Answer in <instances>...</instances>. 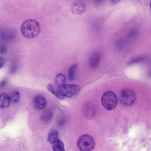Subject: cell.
Segmentation results:
<instances>
[{
    "instance_id": "obj_12",
    "label": "cell",
    "mask_w": 151,
    "mask_h": 151,
    "mask_svg": "<svg viewBox=\"0 0 151 151\" xmlns=\"http://www.w3.org/2000/svg\"><path fill=\"white\" fill-rule=\"evenodd\" d=\"M53 116L52 110L50 109H47L45 110L42 112L41 119L43 122H47L50 120Z\"/></svg>"
},
{
    "instance_id": "obj_18",
    "label": "cell",
    "mask_w": 151,
    "mask_h": 151,
    "mask_svg": "<svg viewBox=\"0 0 151 151\" xmlns=\"http://www.w3.org/2000/svg\"><path fill=\"white\" fill-rule=\"evenodd\" d=\"M6 52V47L4 45H1L0 46V53L1 54H5Z\"/></svg>"
},
{
    "instance_id": "obj_19",
    "label": "cell",
    "mask_w": 151,
    "mask_h": 151,
    "mask_svg": "<svg viewBox=\"0 0 151 151\" xmlns=\"http://www.w3.org/2000/svg\"><path fill=\"white\" fill-rule=\"evenodd\" d=\"M0 67L1 68L3 66L4 64V59L3 57L1 56L0 57Z\"/></svg>"
},
{
    "instance_id": "obj_21",
    "label": "cell",
    "mask_w": 151,
    "mask_h": 151,
    "mask_svg": "<svg viewBox=\"0 0 151 151\" xmlns=\"http://www.w3.org/2000/svg\"><path fill=\"white\" fill-rule=\"evenodd\" d=\"M105 0H95V4L99 5L102 3Z\"/></svg>"
},
{
    "instance_id": "obj_17",
    "label": "cell",
    "mask_w": 151,
    "mask_h": 151,
    "mask_svg": "<svg viewBox=\"0 0 151 151\" xmlns=\"http://www.w3.org/2000/svg\"><path fill=\"white\" fill-rule=\"evenodd\" d=\"M144 57H139L133 59L130 62V63L133 64L137 63L144 60Z\"/></svg>"
},
{
    "instance_id": "obj_2",
    "label": "cell",
    "mask_w": 151,
    "mask_h": 151,
    "mask_svg": "<svg viewBox=\"0 0 151 151\" xmlns=\"http://www.w3.org/2000/svg\"><path fill=\"white\" fill-rule=\"evenodd\" d=\"M101 102L104 108L108 110H111L116 107L117 98L113 92L109 91L105 92L101 98Z\"/></svg>"
},
{
    "instance_id": "obj_1",
    "label": "cell",
    "mask_w": 151,
    "mask_h": 151,
    "mask_svg": "<svg viewBox=\"0 0 151 151\" xmlns=\"http://www.w3.org/2000/svg\"><path fill=\"white\" fill-rule=\"evenodd\" d=\"M41 29L40 25L36 20L33 19H28L24 21L21 27V32L25 37L33 38L37 36L39 34Z\"/></svg>"
},
{
    "instance_id": "obj_23",
    "label": "cell",
    "mask_w": 151,
    "mask_h": 151,
    "mask_svg": "<svg viewBox=\"0 0 151 151\" xmlns=\"http://www.w3.org/2000/svg\"><path fill=\"white\" fill-rule=\"evenodd\" d=\"M150 9H151V1H150Z\"/></svg>"
},
{
    "instance_id": "obj_16",
    "label": "cell",
    "mask_w": 151,
    "mask_h": 151,
    "mask_svg": "<svg viewBox=\"0 0 151 151\" xmlns=\"http://www.w3.org/2000/svg\"><path fill=\"white\" fill-rule=\"evenodd\" d=\"M9 96L11 101L14 103L19 102L20 99V93L17 91H15L12 92Z\"/></svg>"
},
{
    "instance_id": "obj_11",
    "label": "cell",
    "mask_w": 151,
    "mask_h": 151,
    "mask_svg": "<svg viewBox=\"0 0 151 151\" xmlns=\"http://www.w3.org/2000/svg\"><path fill=\"white\" fill-rule=\"evenodd\" d=\"M55 83L57 89L66 84V78L65 75L61 73H58L55 78Z\"/></svg>"
},
{
    "instance_id": "obj_3",
    "label": "cell",
    "mask_w": 151,
    "mask_h": 151,
    "mask_svg": "<svg viewBox=\"0 0 151 151\" xmlns=\"http://www.w3.org/2000/svg\"><path fill=\"white\" fill-rule=\"evenodd\" d=\"M95 145L94 139L89 134H84L78 139L77 145L78 149L81 151H90L93 150Z\"/></svg>"
},
{
    "instance_id": "obj_20",
    "label": "cell",
    "mask_w": 151,
    "mask_h": 151,
    "mask_svg": "<svg viewBox=\"0 0 151 151\" xmlns=\"http://www.w3.org/2000/svg\"><path fill=\"white\" fill-rule=\"evenodd\" d=\"M6 81L5 80L1 82L0 84V87L1 88L4 87L6 84Z\"/></svg>"
},
{
    "instance_id": "obj_9",
    "label": "cell",
    "mask_w": 151,
    "mask_h": 151,
    "mask_svg": "<svg viewBox=\"0 0 151 151\" xmlns=\"http://www.w3.org/2000/svg\"><path fill=\"white\" fill-rule=\"evenodd\" d=\"M10 96L4 92L0 93V108H6L9 106L11 102Z\"/></svg>"
},
{
    "instance_id": "obj_4",
    "label": "cell",
    "mask_w": 151,
    "mask_h": 151,
    "mask_svg": "<svg viewBox=\"0 0 151 151\" xmlns=\"http://www.w3.org/2000/svg\"><path fill=\"white\" fill-rule=\"evenodd\" d=\"M135 96L134 91L130 89L122 90L120 94L119 100L120 103L125 106H129L134 102Z\"/></svg>"
},
{
    "instance_id": "obj_10",
    "label": "cell",
    "mask_w": 151,
    "mask_h": 151,
    "mask_svg": "<svg viewBox=\"0 0 151 151\" xmlns=\"http://www.w3.org/2000/svg\"><path fill=\"white\" fill-rule=\"evenodd\" d=\"M58 139V131L55 128L50 129L48 134V140L49 143L52 145Z\"/></svg>"
},
{
    "instance_id": "obj_13",
    "label": "cell",
    "mask_w": 151,
    "mask_h": 151,
    "mask_svg": "<svg viewBox=\"0 0 151 151\" xmlns=\"http://www.w3.org/2000/svg\"><path fill=\"white\" fill-rule=\"evenodd\" d=\"M47 87L48 90L58 99L60 100L64 99L65 97L58 91L55 90L52 84L51 83L48 84Z\"/></svg>"
},
{
    "instance_id": "obj_7",
    "label": "cell",
    "mask_w": 151,
    "mask_h": 151,
    "mask_svg": "<svg viewBox=\"0 0 151 151\" xmlns=\"http://www.w3.org/2000/svg\"><path fill=\"white\" fill-rule=\"evenodd\" d=\"M101 58V53L99 52H93L90 55L89 59V64L92 69H95L99 66Z\"/></svg>"
},
{
    "instance_id": "obj_8",
    "label": "cell",
    "mask_w": 151,
    "mask_h": 151,
    "mask_svg": "<svg viewBox=\"0 0 151 151\" xmlns=\"http://www.w3.org/2000/svg\"><path fill=\"white\" fill-rule=\"evenodd\" d=\"M47 104L46 99L42 95H37L33 100L34 106L38 110H41L44 109L46 106Z\"/></svg>"
},
{
    "instance_id": "obj_5",
    "label": "cell",
    "mask_w": 151,
    "mask_h": 151,
    "mask_svg": "<svg viewBox=\"0 0 151 151\" xmlns=\"http://www.w3.org/2000/svg\"><path fill=\"white\" fill-rule=\"evenodd\" d=\"M80 90L79 86L74 84H66L57 89L65 97H71L78 92Z\"/></svg>"
},
{
    "instance_id": "obj_15",
    "label": "cell",
    "mask_w": 151,
    "mask_h": 151,
    "mask_svg": "<svg viewBox=\"0 0 151 151\" xmlns=\"http://www.w3.org/2000/svg\"><path fill=\"white\" fill-rule=\"evenodd\" d=\"M77 68V65L76 64L72 65L70 67L68 75L70 80L73 81L74 79Z\"/></svg>"
},
{
    "instance_id": "obj_6",
    "label": "cell",
    "mask_w": 151,
    "mask_h": 151,
    "mask_svg": "<svg viewBox=\"0 0 151 151\" xmlns=\"http://www.w3.org/2000/svg\"><path fill=\"white\" fill-rule=\"evenodd\" d=\"M86 10L85 4L82 1H76L72 4L71 10L73 14L76 15H81L84 13Z\"/></svg>"
},
{
    "instance_id": "obj_22",
    "label": "cell",
    "mask_w": 151,
    "mask_h": 151,
    "mask_svg": "<svg viewBox=\"0 0 151 151\" xmlns=\"http://www.w3.org/2000/svg\"><path fill=\"white\" fill-rule=\"evenodd\" d=\"M111 2L113 4H115L118 3L121 0H110Z\"/></svg>"
},
{
    "instance_id": "obj_14",
    "label": "cell",
    "mask_w": 151,
    "mask_h": 151,
    "mask_svg": "<svg viewBox=\"0 0 151 151\" xmlns=\"http://www.w3.org/2000/svg\"><path fill=\"white\" fill-rule=\"evenodd\" d=\"M52 148L54 151H64V145L63 142L60 139H58L52 145Z\"/></svg>"
}]
</instances>
